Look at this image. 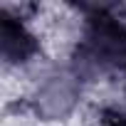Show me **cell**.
Masks as SVG:
<instances>
[{"label":"cell","instance_id":"cell-1","mask_svg":"<svg viewBox=\"0 0 126 126\" xmlns=\"http://www.w3.org/2000/svg\"><path fill=\"white\" fill-rule=\"evenodd\" d=\"M119 67H126V25L111 13V8H87L84 37L72 59L74 74L94 79Z\"/></svg>","mask_w":126,"mask_h":126},{"label":"cell","instance_id":"cell-2","mask_svg":"<svg viewBox=\"0 0 126 126\" xmlns=\"http://www.w3.org/2000/svg\"><path fill=\"white\" fill-rule=\"evenodd\" d=\"M0 20H3V25H0V45H3V57L8 64H20V62H27L32 54H37L40 45L35 40L32 32H27V27L13 17L8 10L0 13Z\"/></svg>","mask_w":126,"mask_h":126},{"label":"cell","instance_id":"cell-3","mask_svg":"<svg viewBox=\"0 0 126 126\" xmlns=\"http://www.w3.org/2000/svg\"><path fill=\"white\" fill-rule=\"evenodd\" d=\"M99 121H101V126H126V106H121V109H116V106L101 109Z\"/></svg>","mask_w":126,"mask_h":126}]
</instances>
